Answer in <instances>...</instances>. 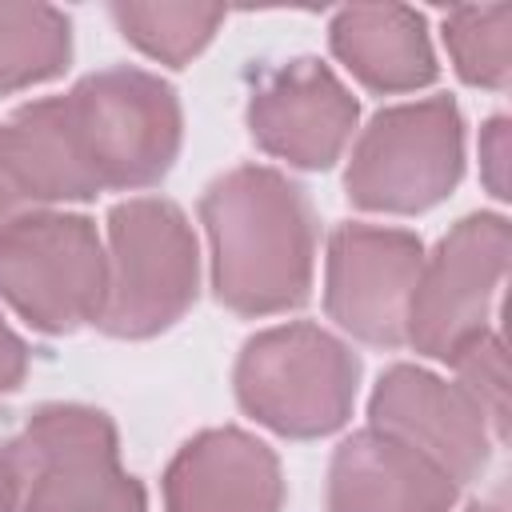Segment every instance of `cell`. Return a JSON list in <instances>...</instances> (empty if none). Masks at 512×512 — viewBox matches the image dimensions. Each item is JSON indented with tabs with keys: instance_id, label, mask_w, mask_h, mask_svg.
Masks as SVG:
<instances>
[{
	"instance_id": "13",
	"label": "cell",
	"mask_w": 512,
	"mask_h": 512,
	"mask_svg": "<svg viewBox=\"0 0 512 512\" xmlns=\"http://www.w3.org/2000/svg\"><path fill=\"white\" fill-rule=\"evenodd\" d=\"M328 512H452L460 484L388 432H352L328 464Z\"/></svg>"
},
{
	"instance_id": "21",
	"label": "cell",
	"mask_w": 512,
	"mask_h": 512,
	"mask_svg": "<svg viewBox=\"0 0 512 512\" xmlns=\"http://www.w3.org/2000/svg\"><path fill=\"white\" fill-rule=\"evenodd\" d=\"M24 372H28V344L0 316V396L16 392L20 380H24Z\"/></svg>"
},
{
	"instance_id": "10",
	"label": "cell",
	"mask_w": 512,
	"mask_h": 512,
	"mask_svg": "<svg viewBox=\"0 0 512 512\" xmlns=\"http://www.w3.org/2000/svg\"><path fill=\"white\" fill-rule=\"evenodd\" d=\"M368 428L396 436L432 460L452 484H468L488 468L496 448L476 400L420 364H392L368 396Z\"/></svg>"
},
{
	"instance_id": "9",
	"label": "cell",
	"mask_w": 512,
	"mask_h": 512,
	"mask_svg": "<svg viewBox=\"0 0 512 512\" xmlns=\"http://www.w3.org/2000/svg\"><path fill=\"white\" fill-rule=\"evenodd\" d=\"M424 244L408 228L340 224L324 256V312L360 344L400 348Z\"/></svg>"
},
{
	"instance_id": "20",
	"label": "cell",
	"mask_w": 512,
	"mask_h": 512,
	"mask_svg": "<svg viewBox=\"0 0 512 512\" xmlns=\"http://www.w3.org/2000/svg\"><path fill=\"white\" fill-rule=\"evenodd\" d=\"M480 176L496 200H508V116H492L480 128Z\"/></svg>"
},
{
	"instance_id": "12",
	"label": "cell",
	"mask_w": 512,
	"mask_h": 512,
	"mask_svg": "<svg viewBox=\"0 0 512 512\" xmlns=\"http://www.w3.org/2000/svg\"><path fill=\"white\" fill-rule=\"evenodd\" d=\"M164 512H284L280 460L244 428H204L164 472Z\"/></svg>"
},
{
	"instance_id": "14",
	"label": "cell",
	"mask_w": 512,
	"mask_h": 512,
	"mask_svg": "<svg viewBox=\"0 0 512 512\" xmlns=\"http://www.w3.org/2000/svg\"><path fill=\"white\" fill-rule=\"evenodd\" d=\"M328 44L352 80L380 96L420 92L440 76L424 16L404 4L340 8L328 24Z\"/></svg>"
},
{
	"instance_id": "5",
	"label": "cell",
	"mask_w": 512,
	"mask_h": 512,
	"mask_svg": "<svg viewBox=\"0 0 512 512\" xmlns=\"http://www.w3.org/2000/svg\"><path fill=\"white\" fill-rule=\"evenodd\" d=\"M8 456L20 480V512H148L144 484L120 464L108 412L88 404H44Z\"/></svg>"
},
{
	"instance_id": "15",
	"label": "cell",
	"mask_w": 512,
	"mask_h": 512,
	"mask_svg": "<svg viewBox=\"0 0 512 512\" xmlns=\"http://www.w3.org/2000/svg\"><path fill=\"white\" fill-rule=\"evenodd\" d=\"M72 60V20L52 4L0 0V96L56 80Z\"/></svg>"
},
{
	"instance_id": "1",
	"label": "cell",
	"mask_w": 512,
	"mask_h": 512,
	"mask_svg": "<svg viewBox=\"0 0 512 512\" xmlns=\"http://www.w3.org/2000/svg\"><path fill=\"white\" fill-rule=\"evenodd\" d=\"M212 292L236 316H280L308 300L316 220L300 184L268 164H240L200 196Z\"/></svg>"
},
{
	"instance_id": "6",
	"label": "cell",
	"mask_w": 512,
	"mask_h": 512,
	"mask_svg": "<svg viewBox=\"0 0 512 512\" xmlns=\"http://www.w3.org/2000/svg\"><path fill=\"white\" fill-rule=\"evenodd\" d=\"M464 176V116L452 96L408 100L360 128L344 192L364 212L420 216L452 196Z\"/></svg>"
},
{
	"instance_id": "3",
	"label": "cell",
	"mask_w": 512,
	"mask_h": 512,
	"mask_svg": "<svg viewBox=\"0 0 512 512\" xmlns=\"http://www.w3.org/2000/svg\"><path fill=\"white\" fill-rule=\"evenodd\" d=\"M200 288V244L164 196H132L108 212V292L96 328L116 340H148L172 328Z\"/></svg>"
},
{
	"instance_id": "23",
	"label": "cell",
	"mask_w": 512,
	"mask_h": 512,
	"mask_svg": "<svg viewBox=\"0 0 512 512\" xmlns=\"http://www.w3.org/2000/svg\"><path fill=\"white\" fill-rule=\"evenodd\" d=\"M464 512H504V504H500V500H492V504H480V500H476V504H468Z\"/></svg>"
},
{
	"instance_id": "16",
	"label": "cell",
	"mask_w": 512,
	"mask_h": 512,
	"mask_svg": "<svg viewBox=\"0 0 512 512\" xmlns=\"http://www.w3.org/2000/svg\"><path fill=\"white\" fill-rule=\"evenodd\" d=\"M108 12L132 48H140L148 60L168 68L192 64L224 24V8H208V4H136L132 0V4H112Z\"/></svg>"
},
{
	"instance_id": "7",
	"label": "cell",
	"mask_w": 512,
	"mask_h": 512,
	"mask_svg": "<svg viewBox=\"0 0 512 512\" xmlns=\"http://www.w3.org/2000/svg\"><path fill=\"white\" fill-rule=\"evenodd\" d=\"M108 252L80 212L40 208L0 232V296L44 336H68L100 320Z\"/></svg>"
},
{
	"instance_id": "17",
	"label": "cell",
	"mask_w": 512,
	"mask_h": 512,
	"mask_svg": "<svg viewBox=\"0 0 512 512\" xmlns=\"http://www.w3.org/2000/svg\"><path fill=\"white\" fill-rule=\"evenodd\" d=\"M444 48L464 84L504 92L512 76V8L472 4L444 16Z\"/></svg>"
},
{
	"instance_id": "11",
	"label": "cell",
	"mask_w": 512,
	"mask_h": 512,
	"mask_svg": "<svg viewBox=\"0 0 512 512\" xmlns=\"http://www.w3.org/2000/svg\"><path fill=\"white\" fill-rule=\"evenodd\" d=\"M360 120L356 96L316 56H296L272 68L248 96V132L260 152L304 168H332Z\"/></svg>"
},
{
	"instance_id": "18",
	"label": "cell",
	"mask_w": 512,
	"mask_h": 512,
	"mask_svg": "<svg viewBox=\"0 0 512 512\" xmlns=\"http://www.w3.org/2000/svg\"><path fill=\"white\" fill-rule=\"evenodd\" d=\"M448 364L456 368V384L484 412V420L492 428V440L504 444L508 440V372H504V340H500V332L496 328L480 332Z\"/></svg>"
},
{
	"instance_id": "4",
	"label": "cell",
	"mask_w": 512,
	"mask_h": 512,
	"mask_svg": "<svg viewBox=\"0 0 512 512\" xmlns=\"http://www.w3.org/2000/svg\"><path fill=\"white\" fill-rule=\"evenodd\" d=\"M80 156L100 192H136L160 184L184 140L176 88L144 68H100L64 96Z\"/></svg>"
},
{
	"instance_id": "19",
	"label": "cell",
	"mask_w": 512,
	"mask_h": 512,
	"mask_svg": "<svg viewBox=\"0 0 512 512\" xmlns=\"http://www.w3.org/2000/svg\"><path fill=\"white\" fill-rule=\"evenodd\" d=\"M28 212H40V208H36L28 184H24V172H20V164L12 156V144H8V128L0 120V232L8 224H16L20 216H28Z\"/></svg>"
},
{
	"instance_id": "8",
	"label": "cell",
	"mask_w": 512,
	"mask_h": 512,
	"mask_svg": "<svg viewBox=\"0 0 512 512\" xmlns=\"http://www.w3.org/2000/svg\"><path fill=\"white\" fill-rule=\"evenodd\" d=\"M508 252L512 228L500 212H472L456 220L420 264L404 344L448 364L464 344L488 332L508 272Z\"/></svg>"
},
{
	"instance_id": "22",
	"label": "cell",
	"mask_w": 512,
	"mask_h": 512,
	"mask_svg": "<svg viewBox=\"0 0 512 512\" xmlns=\"http://www.w3.org/2000/svg\"><path fill=\"white\" fill-rule=\"evenodd\" d=\"M0 512H20V480H16L8 444H0Z\"/></svg>"
},
{
	"instance_id": "2",
	"label": "cell",
	"mask_w": 512,
	"mask_h": 512,
	"mask_svg": "<svg viewBox=\"0 0 512 512\" xmlns=\"http://www.w3.org/2000/svg\"><path fill=\"white\" fill-rule=\"evenodd\" d=\"M236 404L284 440H320L348 424L360 360L320 324L292 320L244 340L232 368Z\"/></svg>"
}]
</instances>
